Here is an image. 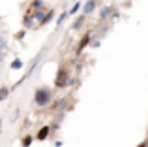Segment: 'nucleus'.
Returning <instances> with one entry per match:
<instances>
[{"label": "nucleus", "instance_id": "1", "mask_svg": "<svg viewBox=\"0 0 148 147\" xmlns=\"http://www.w3.org/2000/svg\"><path fill=\"white\" fill-rule=\"evenodd\" d=\"M51 98H53V94H51L49 89H38V91H36V96H34V100H36V104L40 107H45L51 102Z\"/></svg>", "mask_w": 148, "mask_h": 147}, {"label": "nucleus", "instance_id": "2", "mask_svg": "<svg viewBox=\"0 0 148 147\" xmlns=\"http://www.w3.org/2000/svg\"><path fill=\"white\" fill-rule=\"evenodd\" d=\"M66 83H68V72H66V68H60L56 74V79H54V85L56 87H66Z\"/></svg>", "mask_w": 148, "mask_h": 147}, {"label": "nucleus", "instance_id": "3", "mask_svg": "<svg viewBox=\"0 0 148 147\" xmlns=\"http://www.w3.org/2000/svg\"><path fill=\"white\" fill-rule=\"evenodd\" d=\"M6 51H8V42H6V38H4V36H0V60H4Z\"/></svg>", "mask_w": 148, "mask_h": 147}, {"label": "nucleus", "instance_id": "4", "mask_svg": "<svg viewBox=\"0 0 148 147\" xmlns=\"http://www.w3.org/2000/svg\"><path fill=\"white\" fill-rule=\"evenodd\" d=\"M49 132H51V128H49V126L47 125H45V126H41V128H40V132H38V140H45V138H47L49 136Z\"/></svg>", "mask_w": 148, "mask_h": 147}, {"label": "nucleus", "instance_id": "5", "mask_svg": "<svg viewBox=\"0 0 148 147\" xmlns=\"http://www.w3.org/2000/svg\"><path fill=\"white\" fill-rule=\"evenodd\" d=\"M88 42H90V34H86V36H83V40L79 42V47H77V53H81L84 49V45L88 44Z\"/></svg>", "mask_w": 148, "mask_h": 147}, {"label": "nucleus", "instance_id": "6", "mask_svg": "<svg viewBox=\"0 0 148 147\" xmlns=\"http://www.w3.org/2000/svg\"><path fill=\"white\" fill-rule=\"evenodd\" d=\"M32 141H34V138H32V136H25V138H23V147H28L30 144H32Z\"/></svg>", "mask_w": 148, "mask_h": 147}, {"label": "nucleus", "instance_id": "7", "mask_svg": "<svg viewBox=\"0 0 148 147\" xmlns=\"http://www.w3.org/2000/svg\"><path fill=\"white\" fill-rule=\"evenodd\" d=\"M8 94H10V91H8L6 87L0 89V100H6V98H8Z\"/></svg>", "mask_w": 148, "mask_h": 147}, {"label": "nucleus", "instance_id": "8", "mask_svg": "<svg viewBox=\"0 0 148 147\" xmlns=\"http://www.w3.org/2000/svg\"><path fill=\"white\" fill-rule=\"evenodd\" d=\"M21 66H23V62H21L19 59H15V60H13V64H11V68H17V70H19Z\"/></svg>", "mask_w": 148, "mask_h": 147}, {"label": "nucleus", "instance_id": "9", "mask_svg": "<svg viewBox=\"0 0 148 147\" xmlns=\"http://www.w3.org/2000/svg\"><path fill=\"white\" fill-rule=\"evenodd\" d=\"M92 10H94V2H88L86 6H84V11L88 13V11H92Z\"/></svg>", "mask_w": 148, "mask_h": 147}, {"label": "nucleus", "instance_id": "10", "mask_svg": "<svg viewBox=\"0 0 148 147\" xmlns=\"http://www.w3.org/2000/svg\"><path fill=\"white\" fill-rule=\"evenodd\" d=\"M53 15H54V11H53V10H51V11H49V13H47V17H45V19H43V23H49V21H51V17H53Z\"/></svg>", "mask_w": 148, "mask_h": 147}, {"label": "nucleus", "instance_id": "11", "mask_svg": "<svg viewBox=\"0 0 148 147\" xmlns=\"http://www.w3.org/2000/svg\"><path fill=\"white\" fill-rule=\"evenodd\" d=\"M83 23H84V17H81V19H79V21H77V23H75V25H73V28H79V26H81V25H83Z\"/></svg>", "mask_w": 148, "mask_h": 147}, {"label": "nucleus", "instance_id": "12", "mask_svg": "<svg viewBox=\"0 0 148 147\" xmlns=\"http://www.w3.org/2000/svg\"><path fill=\"white\" fill-rule=\"evenodd\" d=\"M32 6H34V8H41V6H43V2H41V0H34Z\"/></svg>", "mask_w": 148, "mask_h": 147}, {"label": "nucleus", "instance_id": "13", "mask_svg": "<svg viewBox=\"0 0 148 147\" xmlns=\"http://www.w3.org/2000/svg\"><path fill=\"white\" fill-rule=\"evenodd\" d=\"M139 147H148V144H146V141H145V144H141V145H139Z\"/></svg>", "mask_w": 148, "mask_h": 147}]
</instances>
